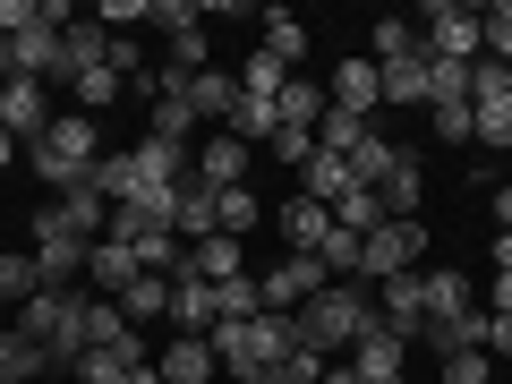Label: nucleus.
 I'll return each mask as SVG.
<instances>
[{
  "instance_id": "nucleus-1",
  "label": "nucleus",
  "mask_w": 512,
  "mask_h": 384,
  "mask_svg": "<svg viewBox=\"0 0 512 384\" xmlns=\"http://www.w3.org/2000/svg\"><path fill=\"white\" fill-rule=\"evenodd\" d=\"M367 333H376V282H325V291L291 316V342L325 350V359H350Z\"/></svg>"
},
{
  "instance_id": "nucleus-2",
  "label": "nucleus",
  "mask_w": 512,
  "mask_h": 384,
  "mask_svg": "<svg viewBox=\"0 0 512 384\" xmlns=\"http://www.w3.org/2000/svg\"><path fill=\"white\" fill-rule=\"evenodd\" d=\"M94 163H103V128L86 120V111H60L52 128H43L35 146H26V171H35L52 197H69V188L94 180Z\"/></svg>"
},
{
  "instance_id": "nucleus-3",
  "label": "nucleus",
  "mask_w": 512,
  "mask_h": 384,
  "mask_svg": "<svg viewBox=\"0 0 512 384\" xmlns=\"http://www.w3.org/2000/svg\"><path fill=\"white\" fill-rule=\"evenodd\" d=\"M9 325H18L26 342L52 350V367H77V359H86V299H77V291H35Z\"/></svg>"
},
{
  "instance_id": "nucleus-4",
  "label": "nucleus",
  "mask_w": 512,
  "mask_h": 384,
  "mask_svg": "<svg viewBox=\"0 0 512 384\" xmlns=\"http://www.w3.org/2000/svg\"><path fill=\"white\" fill-rule=\"evenodd\" d=\"M214 342V359H222V376H256V367H282L291 359V316H248V325H214L205 333Z\"/></svg>"
},
{
  "instance_id": "nucleus-5",
  "label": "nucleus",
  "mask_w": 512,
  "mask_h": 384,
  "mask_svg": "<svg viewBox=\"0 0 512 384\" xmlns=\"http://www.w3.org/2000/svg\"><path fill=\"white\" fill-rule=\"evenodd\" d=\"M427 265V222L410 214V222H393L384 214L376 231L359 239V282H393V274H419Z\"/></svg>"
},
{
  "instance_id": "nucleus-6",
  "label": "nucleus",
  "mask_w": 512,
  "mask_h": 384,
  "mask_svg": "<svg viewBox=\"0 0 512 384\" xmlns=\"http://www.w3.org/2000/svg\"><path fill=\"white\" fill-rule=\"evenodd\" d=\"M154 26H163V43H171V86H188V77H205L214 69V52H205V9L197 0H154Z\"/></svg>"
},
{
  "instance_id": "nucleus-7",
  "label": "nucleus",
  "mask_w": 512,
  "mask_h": 384,
  "mask_svg": "<svg viewBox=\"0 0 512 384\" xmlns=\"http://www.w3.org/2000/svg\"><path fill=\"white\" fill-rule=\"evenodd\" d=\"M419 35H427V60H487V26H478V9H461V0H436V9H419Z\"/></svg>"
},
{
  "instance_id": "nucleus-8",
  "label": "nucleus",
  "mask_w": 512,
  "mask_h": 384,
  "mask_svg": "<svg viewBox=\"0 0 512 384\" xmlns=\"http://www.w3.org/2000/svg\"><path fill=\"white\" fill-rule=\"evenodd\" d=\"M86 248H94V239H77L52 205L35 214V274H43V291H69V282L86 274Z\"/></svg>"
},
{
  "instance_id": "nucleus-9",
  "label": "nucleus",
  "mask_w": 512,
  "mask_h": 384,
  "mask_svg": "<svg viewBox=\"0 0 512 384\" xmlns=\"http://www.w3.org/2000/svg\"><path fill=\"white\" fill-rule=\"evenodd\" d=\"M325 282H333L325 256H282V265H265V274H256V291H265V308H274V316H299Z\"/></svg>"
},
{
  "instance_id": "nucleus-10",
  "label": "nucleus",
  "mask_w": 512,
  "mask_h": 384,
  "mask_svg": "<svg viewBox=\"0 0 512 384\" xmlns=\"http://www.w3.org/2000/svg\"><path fill=\"white\" fill-rule=\"evenodd\" d=\"M52 120L60 111H52V86H43V77H9V86H0V128H9L18 146H35Z\"/></svg>"
},
{
  "instance_id": "nucleus-11",
  "label": "nucleus",
  "mask_w": 512,
  "mask_h": 384,
  "mask_svg": "<svg viewBox=\"0 0 512 384\" xmlns=\"http://www.w3.org/2000/svg\"><path fill=\"white\" fill-rule=\"evenodd\" d=\"M188 163H197V154H188V146H163V137L128 146V171H137V188H128V197H171V188L188 180ZM128 197H120V205H128Z\"/></svg>"
},
{
  "instance_id": "nucleus-12",
  "label": "nucleus",
  "mask_w": 512,
  "mask_h": 384,
  "mask_svg": "<svg viewBox=\"0 0 512 384\" xmlns=\"http://www.w3.org/2000/svg\"><path fill=\"white\" fill-rule=\"evenodd\" d=\"M171 333H180V342H205V333H214L222 325V316H214V282H205L197 274V265H188V274H171Z\"/></svg>"
},
{
  "instance_id": "nucleus-13",
  "label": "nucleus",
  "mask_w": 512,
  "mask_h": 384,
  "mask_svg": "<svg viewBox=\"0 0 512 384\" xmlns=\"http://www.w3.org/2000/svg\"><path fill=\"white\" fill-rule=\"evenodd\" d=\"M111 60V26L103 18H69L60 26V69H52V86H77L86 69H103Z\"/></svg>"
},
{
  "instance_id": "nucleus-14",
  "label": "nucleus",
  "mask_w": 512,
  "mask_h": 384,
  "mask_svg": "<svg viewBox=\"0 0 512 384\" xmlns=\"http://www.w3.org/2000/svg\"><path fill=\"white\" fill-rule=\"evenodd\" d=\"M188 171H197L205 188H248V171H256V146H239L231 128H214V137L197 146V163H188Z\"/></svg>"
},
{
  "instance_id": "nucleus-15",
  "label": "nucleus",
  "mask_w": 512,
  "mask_h": 384,
  "mask_svg": "<svg viewBox=\"0 0 512 384\" xmlns=\"http://www.w3.org/2000/svg\"><path fill=\"white\" fill-rule=\"evenodd\" d=\"M325 103L376 120V111H384V69H376V60H333V94H325Z\"/></svg>"
},
{
  "instance_id": "nucleus-16",
  "label": "nucleus",
  "mask_w": 512,
  "mask_h": 384,
  "mask_svg": "<svg viewBox=\"0 0 512 384\" xmlns=\"http://www.w3.org/2000/svg\"><path fill=\"white\" fill-rule=\"evenodd\" d=\"M171 231H180L188 248H197V239H214V231H222V188H205L197 171H188L180 197H171Z\"/></svg>"
},
{
  "instance_id": "nucleus-17",
  "label": "nucleus",
  "mask_w": 512,
  "mask_h": 384,
  "mask_svg": "<svg viewBox=\"0 0 512 384\" xmlns=\"http://www.w3.org/2000/svg\"><path fill=\"white\" fill-rule=\"evenodd\" d=\"M146 137L197 154V111H188V86H171V77H163V94H154V111H146Z\"/></svg>"
},
{
  "instance_id": "nucleus-18",
  "label": "nucleus",
  "mask_w": 512,
  "mask_h": 384,
  "mask_svg": "<svg viewBox=\"0 0 512 384\" xmlns=\"http://www.w3.org/2000/svg\"><path fill=\"white\" fill-rule=\"evenodd\" d=\"M402 359H410V342H393V333L376 325V333H367V342L350 350L342 367H350V376H359V384H402Z\"/></svg>"
},
{
  "instance_id": "nucleus-19",
  "label": "nucleus",
  "mask_w": 512,
  "mask_h": 384,
  "mask_svg": "<svg viewBox=\"0 0 512 384\" xmlns=\"http://www.w3.org/2000/svg\"><path fill=\"white\" fill-rule=\"evenodd\" d=\"M137 274H146V265H137V248H128V239H94V248H86V282H94V291L120 299Z\"/></svg>"
},
{
  "instance_id": "nucleus-20",
  "label": "nucleus",
  "mask_w": 512,
  "mask_h": 384,
  "mask_svg": "<svg viewBox=\"0 0 512 384\" xmlns=\"http://www.w3.org/2000/svg\"><path fill=\"white\" fill-rule=\"evenodd\" d=\"M188 111H197V128H231V111H239V77H222V69L188 77Z\"/></svg>"
},
{
  "instance_id": "nucleus-21",
  "label": "nucleus",
  "mask_w": 512,
  "mask_h": 384,
  "mask_svg": "<svg viewBox=\"0 0 512 384\" xmlns=\"http://www.w3.org/2000/svg\"><path fill=\"white\" fill-rule=\"evenodd\" d=\"M52 214L69 222L77 239H111V197H103L94 180H86V188H69V197H52Z\"/></svg>"
},
{
  "instance_id": "nucleus-22",
  "label": "nucleus",
  "mask_w": 512,
  "mask_h": 384,
  "mask_svg": "<svg viewBox=\"0 0 512 384\" xmlns=\"http://www.w3.org/2000/svg\"><path fill=\"white\" fill-rule=\"evenodd\" d=\"M367 60H376V69H410V60H427L419 18H384V26H376V43H367Z\"/></svg>"
},
{
  "instance_id": "nucleus-23",
  "label": "nucleus",
  "mask_w": 512,
  "mask_h": 384,
  "mask_svg": "<svg viewBox=\"0 0 512 384\" xmlns=\"http://www.w3.org/2000/svg\"><path fill=\"white\" fill-rule=\"evenodd\" d=\"M419 299H427V316H461V308H478L461 265H419Z\"/></svg>"
},
{
  "instance_id": "nucleus-24",
  "label": "nucleus",
  "mask_w": 512,
  "mask_h": 384,
  "mask_svg": "<svg viewBox=\"0 0 512 384\" xmlns=\"http://www.w3.org/2000/svg\"><path fill=\"white\" fill-rule=\"evenodd\" d=\"M274 222H282V239H291V256H316V248H325V231H333V205H308V197H291Z\"/></svg>"
},
{
  "instance_id": "nucleus-25",
  "label": "nucleus",
  "mask_w": 512,
  "mask_h": 384,
  "mask_svg": "<svg viewBox=\"0 0 512 384\" xmlns=\"http://www.w3.org/2000/svg\"><path fill=\"white\" fill-rule=\"evenodd\" d=\"M419 197H427V188H419V154L402 146V163H393V171L376 180V205H384L393 222H410V214H419Z\"/></svg>"
},
{
  "instance_id": "nucleus-26",
  "label": "nucleus",
  "mask_w": 512,
  "mask_h": 384,
  "mask_svg": "<svg viewBox=\"0 0 512 384\" xmlns=\"http://www.w3.org/2000/svg\"><path fill=\"white\" fill-rule=\"evenodd\" d=\"M367 137H376V120H359V111H333V103H325V120H316V154H342V163H350Z\"/></svg>"
},
{
  "instance_id": "nucleus-27",
  "label": "nucleus",
  "mask_w": 512,
  "mask_h": 384,
  "mask_svg": "<svg viewBox=\"0 0 512 384\" xmlns=\"http://www.w3.org/2000/svg\"><path fill=\"white\" fill-rule=\"evenodd\" d=\"M128 367H146V342H120V350H86V359L69 367L77 384H128Z\"/></svg>"
},
{
  "instance_id": "nucleus-28",
  "label": "nucleus",
  "mask_w": 512,
  "mask_h": 384,
  "mask_svg": "<svg viewBox=\"0 0 512 384\" xmlns=\"http://www.w3.org/2000/svg\"><path fill=\"white\" fill-rule=\"evenodd\" d=\"M470 146L512 154V94H487V103H470Z\"/></svg>"
},
{
  "instance_id": "nucleus-29",
  "label": "nucleus",
  "mask_w": 512,
  "mask_h": 384,
  "mask_svg": "<svg viewBox=\"0 0 512 384\" xmlns=\"http://www.w3.org/2000/svg\"><path fill=\"white\" fill-rule=\"evenodd\" d=\"M214 376H222L214 342H171L163 350V384H214Z\"/></svg>"
},
{
  "instance_id": "nucleus-30",
  "label": "nucleus",
  "mask_w": 512,
  "mask_h": 384,
  "mask_svg": "<svg viewBox=\"0 0 512 384\" xmlns=\"http://www.w3.org/2000/svg\"><path fill=\"white\" fill-rule=\"evenodd\" d=\"M342 188H350V163H342V154H308V163H299V197H308V205H333Z\"/></svg>"
},
{
  "instance_id": "nucleus-31",
  "label": "nucleus",
  "mask_w": 512,
  "mask_h": 384,
  "mask_svg": "<svg viewBox=\"0 0 512 384\" xmlns=\"http://www.w3.org/2000/svg\"><path fill=\"white\" fill-rule=\"evenodd\" d=\"M265 52H274L282 69L299 77V60H308V26H299L291 9H265Z\"/></svg>"
},
{
  "instance_id": "nucleus-32",
  "label": "nucleus",
  "mask_w": 512,
  "mask_h": 384,
  "mask_svg": "<svg viewBox=\"0 0 512 384\" xmlns=\"http://www.w3.org/2000/svg\"><path fill=\"white\" fill-rule=\"evenodd\" d=\"M120 86H128V77H120V69H111V60H103V69H86V77H77V86H69V94H77V111H86V120H103V111H111V103H128V94H120Z\"/></svg>"
},
{
  "instance_id": "nucleus-33",
  "label": "nucleus",
  "mask_w": 512,
  "mask_h": 384,
  "mask_svg": "<svg viewBox=\"0 0 512 384\" xmlns=\"http://www.w3.org/2000/svg\"><path fill=\"white\" fill-rule=\"evenodd\" d=\"M274 111H282V128H308V137H316V120H325V86H316V77H291Z\"/></svg>"
},
{
  "instance_id": "nucleus-34",
  "label": "nucleus",
  "mask_w": 512,
  "mask_h": 384,
  "mask_svg": "<svg viewBox=\"0 0 512 384\" xmlns=\"http://www.w3.org/2000/svg\"><path fill=\"white\" fill-rule=\"evenodd\" d=\"M214 316H222V325H248V316H265V291H256V274L214 282Z\"/></svg>"
},
{
  "instance_id": "nucleus-35",
  "label": "nucleus",
  "mask_w": 512,
  "mask_h": 384,
  "mask_svg": "<svg viewBox=\"0 0 512 384\" xmlns=\"http://www.w3.org/2000/svg\"><path fill=\"white\" fill-rule=\"evenodd\" d=\"M282 86H291V69H282L265 43L248 52V69H239V94H256V103H282Z\"/></svg>"
},
{
  "instance_id": "nucleus-36",
  "label": "nucleus",
  "mask_w": 512,
  "mask_h": 384,
  "mask_svg": "<svg viewBox=\"0 0 512 384\" xmlns=\"http://www.w3.org/2000/svg\"><path fill=\"white\" fill-rule=\"evenodd\" d=\"M163 308H171V282H163V274H137V282L120 291V316H128V325H154Z\"/></svg>"
},
{
  "instance_id": "nucleus-37",
  "label": "nucleus",
  "mask_w": 512,
  "mask_h": 384,
  "mask_svg": "<svg viewBox=\"0 0 512 384\" xmlns=\"http://www.w3.org/2000/svg\"><path fill=\"white\" fill-rule=\"evenodd\" d=\"M120 342H137V325L111 299H86V350H120Z\"/></svg>"
},
{
  "instance_id": "nucleus-38",
  "label": "nucleus",
  "mask_w": 512,
  "mask_h": 384,
  "mask_svg": "<svg viewBox=\"0 0 512 384\" xmlns=\"http://www.w3.org/2000/svg\"><path fill=\"white\" fill-rule=\"evenodd\" d=\"M188 265H197V274L205 282H231V274H248V265H239V239H197V248H188Z\"/></svg>"
},
{
  "instance_id": "nucleus-39",
  "label": "nucleus",
  "mask_w": 512,
  "mask_h": 384,
  "mask_svg": "<svg viewBox=\"0 0 512 384\" xmlns=\"http://www.w3.org/2000/svg\"><path fill=\"white\" fill-rule=\"evenodd\" d=\"M393 163H402V146H393V137H367V146L350 154V188H376Z\"/></svg>"
},
{
  "instance_id": "nucleus-40",
  "label": "nucleus",
  "mask_w": 512,
  "mask_h": 384,
  "mask_svg": "<svg viewBox=\"0 0 512 384\" xmlns=\"http://www.w3.org/2000/svg\"><path fill=\"white\" fill-rule=\"evenodd\" d=\"M333 222H342V231H376V222H384V205H376V188H342V197H333Z\"/></svg>"
},
{
  "instance_id": "nucleus-41",
  "label": "nucleus",
  "mask_w": 512,
  "mask_h": 384,
  "mask_svg": "<svg viewBox=\"0 0 512 384\" xmlns=\"http://www.w3.org/2000/svg\"><path fill=\"white\" fill-rule=\"evenodd\" d=\"M35 291H43V274H35V248H26V256H0V299H9V308H26Z\"/></svg>"
},
{
  "instance_id": "nucleus-42",
  "label": "nucleus",
  "mask_w": 512,
  "mask_h": 384,
  "mask_svg": "<svg viewBox=\"0 0 512 384\" xmlns=\"http://www.w3.org/2000/svg\"><path fill=\"white\" fill-rule=\"evenodd\" d=\"M384 103H393V111L427 103V60H410V69H384Z\"/></svg>"
},
{
  "instance_id": "nucleus-43",
  "label": "nucleus",
  "mask_w": 512,
  "mask_h": 384,
  "mask_svg": "<svg viewBox=\"0 0 512 384\" xmlns=\"http://www.w3.org/2000/svg\"><path fill=\"white\" fill-rule=\"evenodd\" d=\"M256 214H265V205H256V188H222V239H248Z\"/></svg>"
},
{
  "instance_id": "nucleus-44",
  "label": "nucleus",
  "mask_w": 512,
  "mask_h": 384,
  "mask_svg": "<svg viewBox=\"0 0 512 384\" xmlns=\"http://www.w3.org/2000/svg\"><path fill=\"white\" fill-rule=\"evenodd\" d=\"M478 26H487V60H495V69H512V0L478 9Z\"/></svg>"
},
{
  "instance_id": "nucleus-45",
  "label": "nucleus",
  "mask_w": 512,
  "mask_h": 384,
  "mask_svg": "<svg viewBox=\"0 0 512 384\" xmlns=\"http://www.w3.org/2000/svg\"><path fill=\"white\" fill-rule=\"evenodd\" d=\"M487 367H495L487 350H453V359H444L436 376H444V384H487Z\"/></svg>"
},
{
  "instance_id": "nucleus-46",
  "label": "nucleus",
  "mask_w": 512,
  "mask_h": 384,
  "mask_svg": "<svg viewBox=\"0 0 512 384\" xmlns=\"http://www.w3.org/2000/svg\"><path fill=\"white\" fill-rule=\"evenodd\" d=\"M427 120H436V137H444V146H470V103H436Z\"/></svg>"
},
{
  "instance_id": "nucleus-47",
  "label": "nucleus",
  "mask_w": 512,
  "mask_h": 384,
  "mask_svg": "<svg viewBox=\"0 0 512 384\" xmlns=\"http://www.w3.org/2000/svg\"><path fill=\"white\" fill-rule=\"evenodd\" d=\"M94 18H103L111 35H120V26H146V18H154V0H103V9H94Z\"/></svg>"
},
{
  "instance_id": "nucleus-48",
  "label": "nucleus",
  "mask_w": 512,
  "mask_h": 384,
  "mask_svg": "<svg viewBox=\"0 0 512 384\" xmlns=\"http://www.w3.org/2000/svg\"><path fill=\"white\" fill-rule=\"evenodd\" d=\"M325 367H333L325 350H299V342H291V359H282V376H291V384H316V376H325Z\"/></svg>"
},
{
  "instance_id": "nucleus-49",
  "label": "nucleus",
  "mask_w": 512,
  "mask_h": 384,
  "mask_svg": "<svg viewBox=\"0 0 512 384\" xmlns=\"http://www.w3.org/2000/svg\"><path fill=\"white\" fill-rule=\"evenodd\" d=\"M265 146H274L282 163H308V154H316V137H308V128H274V137H265Z\"/></svg>"
},
{
  "instance_id": "nucleus-50",
  "label": "nucleus",
  "mask_w": 512,
  "mask_h": 384,
  "mask_svg": "<svg viewBox=\"0 0 512 384\" xmlns=\"http://www.w3.org/2000/svg\"><path fill=\"white\" fill-rule=\"evenodd\" d=\"M18 26H35V0H0V52H9V35Z\"/></svg>"
},
{
  "instance_id": "nucleus-51",
  "label": "nucleus",
  "mask_w": 512,
  "mask_h": 384,
  "mask_svg": "<svg viewBox=\"0 0 512 384\" xmlns=\"http://www.w3.org/2000/svg\"><path fill=\"white\" fill-rule=\"evenodd\" d=\"M487 359L512 367V316H487Z\"/></svg>"
},
{
  "instance_id": "nucleus-52",
  "label": "nucleus",
  "mask_w": 512,
  "mask_h": 384,
  "mask_svg": "<svg viewBox=\"0 0 512 384\" xmlns=\"http://www.w3.org/2000/svg\"><path fill=\"white\" fill-rule=\"evenodd\" d=\"M478 308H487V316H512V274H495V291L478 299Z\"/></svg>"
},
{
  "instance_id": "nucleus-53",
  "label": "nucleus",
  "mask_w": 512,
  "mask_h": 384,
  "mask_svg": "<svg viewBox=\"0 0 512 384\" xmlns=\"http://www.w3.org/2000/svg\"><path fill=\"white\" fill-rule=\"evenodd\" d=\"M9 163H26V146L9 137V128H0V171H9Z\"/></svg>"
},
{
  "instance_id": "nucleus-54",
  "label": "nucleus",
  "mask_w": 512,
  "mask_h": 384,
  "mask_svg": "<svg viewBox=\"0 0 512 384\" xmlns=\"http://www.w3.org/2000/svg\"><path fill=\"white\" fill-rule=\"evenodd\" d=\"M495 274H512V231H495Z\"/></svg>"
},
{
  "instance_id": "nucleus-55",
  "label": "nucleus",
  "mask_w": 512,
  "mask_h": 384,
  "mask_svg": "<svg viewBox=\"0 0 512 384\" xmlns=\"http://www.w3.org/2000/svg\"><path fill=\"white\" fill-rule=\"evenodd\" d=\"M231 384H291L282 367H256V376H231Z\"/></svg>"
},
{
  "instance_id": "nucleus-56",
  "label": "nucleus",
  "mask_w": 512,
  "mask_h": 384,
  "mask_svg": "<svg viewBox=\"0 0 512 384\" xmlns=\"http://www.w3.org/2000/svg\"><path fill=\"white\" fill-rule=\"evenodd\" d=\"M495 222H504V231H512V188H495Z\"/></svg>"
},
{
  "instance_id": "nucleus-57",
  "label": "nucleus",
  "mask_w": 512,
  "mask_h": 384,
  "mask_svg": "<svg viewBox=\"0 0 512 384\" xmlns=\"http://www.w3.org/2000/svg\"><path fill=\"white\" fill-rule=\"evenodd\" d=\"M316 384H359V376H350V367H342V359H333V367H325V376H316Z\"/></svg>"
},
{
  "instance_id": "nucleus-58",
  "label": "nucleus",
  "mask_w": 512,
  "mask_h": 384,
  "mask_svg": "<svg viewBox=\"0 0 512 384\" xmlns=\"http://www.w3.org/2000/svg\"><path fill=\"white\" fill-rule=\"evenodd\" d=\"M128 384H163V367H128Z\"/></svg>"
}]
</instances>
